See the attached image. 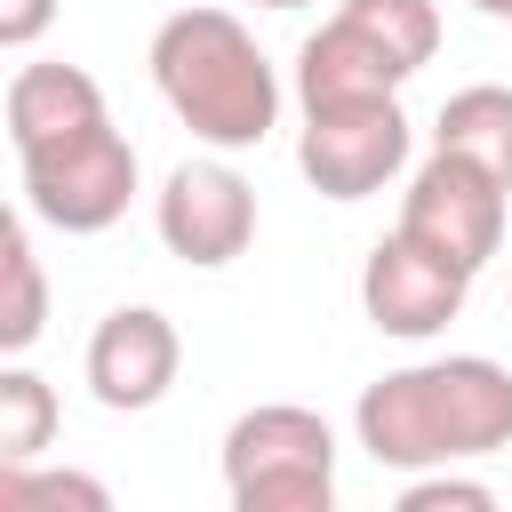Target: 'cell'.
Returning <instances> with one entry per match:
<instances>
[{
    "label": "cell",
    "instance_id": "obj_5",
    "mask_svg": "<svg viewBox=\"0 0 512 512\" xmlns=\"http://www.w3.org/2000/svg\"><path fill=\"white\" fill-rule=\"evenodd\" d=\"M504 200H512V184H496L480 160L432 144V160L408 176L400 232H408L416 248H432L440 264H456V272H480V264L504 248Z\"/></svg>",
    "mask_w": 512,
    "mask_h": 512
},
{
    "label": "cell",
    "instance_id": "obj_4",
    "mask_svg": "<svg viewBox=\"0 0 512 512\" xmlns=\"http://www.w3.org/2000/svg\"><path fill=\"white\" fill-rule=\"evenodd\" d=\"M16 168H24V208H32L40 224L72 232V240L112 232V224L128 216V200H136V144H128L112 120L16 152Z\"/></svg>",
    "mask_w": 512,
    "mask_h": 512
},
{
    "label": "cell",
    "instance_id": "obj_10",
    "mask_svg": "<svg viewBox=\"0 0 512 512\" xmlns=\"http://www.w3.org/2000/svg\"><path fill=\"white\" fill-rule=\"evenodd\" d=\"M400 64L336 8L304 48H296V104L304 112H320V104H368V96H400Z\"/></svg>",
    "mask_w": 512,
    "mask_h": 512
},
{
    "label": "cell",
    "instance_id": "obj_17",
    "mask_svg": "<svg viewBox=\"0 0 512 512\" xmlns=\"http://www.w3.org/2000/svg\"><path fill=\"white\" fill-rule=\"evenodd\" d=\"M496 488L488 480H456V464H432L400 488V512H488Z\"/></svg>",
    "mask_w": 512,
    "mask_h": 512
},
{
    "label": "cell",
    "instance_id": "obj_3",
    "mask_svg": "<svg viewBox=\"0 0 512 512\" xmlns=\"http://www.w3.org/2000/svg\"><path fill=\"white\" fill-rule=\"evenodd\" d=\"M224 496L232 512H328L336 504V432L320 408L264 400L224 432Z\"/></svg>",
    "mask_w": 512,
    "mask_h": 512
},
{
    "label": "cell",
    "instance_id": "obj_9",
    "mask_svg": "<svg viewBox=\"0 0 512 512\" xmlns=\"http://www.w3.org/2000/svg\"><path fill=\"white\" fill-rule=\"evenodd\" d=\"M176 368H184V336H176V320L152 312V304H120V312H104L96 336H88V392H96L112 416L160 408L168 384H176Z\"/></svg>",
    "mask_w": 512,
    "mask_h": 512
},
{
    "label": "cell",
    "instance_id": "obj_12",
    "mask_svg": "<svg viewBox=\"0 0 512 512\" xmlns=\"http://www.w3.org/2000/svg\"><path fill=\"white\" fill-rule=\"evenodd\" d=\"M432 144H440V152H464V160H480L496 184H512V88H504V80L456 88V96L440 104V120H432Z\"/></svg>",
    "mask_w": 512,
    "mask_h": 512
},
{
    "label": "cell",
    "instance_id": "obj_19",
    "mask_svg": "<svg viewBox=\"0 0 512 512\" xmlns=\"http://www.w3.org/2000/svg\"><path fill=\"white\" fill-rule=\"evenodd\" d=\"M480 16H496V24H512V0H472Z\"/></svg>",
    "mask_w": 512,
    "mask_h": 512
},
{
    "label": "cell",
    "instance_id": "obj_11",
    "mask_svg": "<svg viewBox=\"0 0 512 512\" xmlns=\"http://www.w3.org/2000/svg\"><path fill=\"white\" fill-rule=\"evenodd\" d=\"M96 120H112V112H104V88L80 64H16V80H8V144L16 152L80 136Z\"/></svg>",
    "mask_w": 512,
    "mask_h": 512
},
{
    "label": "cell",
    "instance_id": "obj_15",
    "mask_svg": "<svg viewBox=\"0 0 512 512\" xmlns=\"http://www.w3.org/2000/svg\"><path fill=\"white\" fill-rule=\"evenodd\" d=\"M56 440V392L32 368H0V464H40Z\"/></svg>",
    "mask_w": 512,
    "mask_h": 512
},
{
    "label": "cell",
    "instance_id": "obj_13",
    "mask_svg": "<svg viewBox=\"0 0 512 512\" xmlns=\"http://www.w3.org/2000/svg\"><path fill=\"white\" fill-rule=\"evenodd\" d=\"M344 16L416 80L440 56V0H344Z\"/></svg>",
    "mask_w": 512,
    "mask_h": 512
},
{
    "label": "cell",
    "instance_id": "obj_6",
    "mask_svg": "<svg viewBox=\"0 0 512 512\" xmlns=\"http://www.w3.org/2000/svg\"><path fill=\"white\" fill-rule=\"evenodd\" d=\"M296 168H304V184L328 192V200H368V192H384V184L408 168V112H400V96L304 112Z\"/></svg>",
    "mask_w": 512,
    "mask_h": 512
},
{
    "label": "cell",
    "instance_id": "obj_2",
    "mask_svg": "<svg viewBox=\"0 0 512 512\" xmlns=\"http://www.w3.org/2000/svg\"><path fill=\"white\" fill-rule=\"evenodd\" d=\"M152 88L208 152H248L280 128V72L232 8H176L152 32Z\"/></svg>",
    "mask_w": 512,
    "mask_h": 512
},
{
    "label": "cell",
    "instance_id": "obj_7",
    "mask_svg": "<svg viewBox=\"0 0 512 512\" xmlns=\"http://www.w3.org/2000/svg\"><path fill=\"white\" fill-rule=\"evenodd\" d=\"M152 224L168 256H184L192 272H224L256 240V192L232 160H176L152 200Z\"/></svg>",
    "mask_w": 512,
    "mask_h": 512
},
{
    "label": "cell",
    "instance_id": "obj_20",
    "mask_svg": "<svg viewBox=\"0 0 512 512\" xmlns=\"http://www.w3.org/2000/svg\"><path fill=\"white\" fill-rule=\"evenodd\" d=\"M256 8H312V0H256Z\"/></svg>",
    "mask_w": 512,
    "mask_h": 512
},
{
    "label": "cell",
    "instance_id": "obj_14",
    "mask_svg": "<svg viewBox=\"0 0 512 512\" xmlns=\"http://www.w3.org/2000/svg\"><path fill=\"white\" fill-rule=\"evenodd\" d=\"M0 272H8V304H0V352H32L40 328H48V280H40V256H32V232L8 224L0 232Z\"/></svg>",
    "mask_w": 512,
    "mask_h": 512
},
{
    "label": "cell",
    "instance_id": "obj_16",
    "mask_svg": "<svg viewBox=\"0 0 512 512\" xmlns=\"http://www.w3.org/2000/svg\"><path fill=\"white\" fill-rule=\"evenodd\" d=\"M24 504H80V512H104V480L88 472H32V464H0V512H24Z\"/></svg>",
    "mask_w": 512,
    "mask_h": 512
},
{
    "label": "cell",
    "instance_id": "obj_18",
    "mask_svg": "<svg viewBox=\"0 0 512 512\" xmlns=\"http://www.w3.org/2000/svg\"><path fill=\"white\" fill-rule=\"evenodd\" d=\"M56 24V0H0V48H32Z\"/></svg>",
    "mask_w": 512,
    "mask_h": 512
},
{
    "label": "cell",
    "instance_id": "obj_1",
    "mask_svg": "<svg viewBox=\"0 0 512 512\" xmlns=\"http://www.w3.org/2000/svg\"><path fill=\"white\" fill-rule=\"evenodd\" d=\"M360 448L384 472H432V464H480L512 448V368L488 352L408 360L376 376L352 408Z\"/></svg>",
    "mask_w": 512,
    "mask_h": 512
},
{
    "label": "cell",
    "instance_id": "obj_8",
    "mask_svg": "<svg viewBox=\"0 0 512 512\" xmlns=\"http://www.w3.org/2000/svg\"><path fill=\"white\" fill-rule=\"evenodd\" d=\"M464 288H472V272L440 264V256L416 248L400 224H392V232L368 248V264H360V312L376 320V336H400V344L440 336V328L464 312Z\"/></svg>",
    "mask_w": 512,
    "mask_h": 512
}]
</instances>
